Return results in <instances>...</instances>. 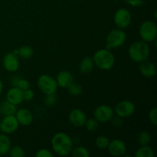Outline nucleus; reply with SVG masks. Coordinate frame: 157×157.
Segmentation results:
<instances>
[{
    "label": "nucleus",
    "mask_w": 157,
    "mask_h": 157,
    "mask_svg": "<svg viewBox=\"0 0 157 157\" xmlns=\"http://www.w3.org/2000/svg\"><path fill=\"white\" fill-rule=\"evenodd\" d=\"M6 101L14 105H19L24 101L23 91L17 87H12L6 94Z\"/></svg>",
    "instance_id": "15"
},
{
    "label": "nucleus",
    "mask_w": 157,
    "mask_h": 157,
    "mask_svg": "<svg viewBox=\"0 0 157 157\" xmlns=\"http://www.w3.org/2000/svg\"><path fill=\"white\" fill-rule=\"evenodd\" d=\"M8 154L12 157H23L25 156L24 149L20 147V146L11 147Z\"/></svg>",
    "instance_id": "27"
},
{
    "label": "nucleus",
    "mask_w": 157,
    "mask_h": 157,
    "mask_svg": "<svg viewBox=\"0 0 157 157\" xmlns=\"http://www.w3.org/2000/svg\"><path fill=\"white\" fill-rule=\"evenodd\" d=\"M92 58L94 62V65L101 70H110L114 66V55L107 48H102L97 51Z\"/></svg>",
    "instance_id": "3"
},
{
    "label": "nucleus",
    "mask_w": 157,
    "mask_h": 157,
    "mask_svg": "<svg viewBox=\"0 0 157 157\" xmlns=\"http://www.w3.org/2000/svg\"><path fill=\"white\" fill-rule=\"evenodd\" d=\"M34 98H35V92H34L33 90L29 88L23 90V98H24V101H32Z\"/></svg>",
    "instance_id": "32"
},
{
    "label": "nucleus",
    "mask_w": 157,
    "mask_h": 157,
    "mask_svg": "<svg viewBox=\"0 0 157 157\" xmlns=\"http://www.w3.org/2000/svg\"><path fill=\"white\" fill-rule=\"evenodd\" d=\"M16 87L23 91V90H26V89L30 88V83H29V81L28 80L21 78Z\"/></svg>",
    "instance_id": "31"
},
{
    "label": "nucleus",
    "mask_w": 157,
    "mask_h": 157,
    "mask_svg": "<svg viewBox=\"0 0 157 157\" xmlns=\"http://www.w3.org/2000/svg\"><path fill=\"white\" fill-rule=\"evenodd\" d=\"M12 147V142L7 134L0 133V156H5L9 153Z\"/></svg>",
    "instance_id": "19"
},
{
    "label": "nucleus",
    "mask_w": 157,
    "mask_h": 157,
    "mask_svg": "<svg viewBox=\"0 0 157 157\" xmlns=\"http://www.w3.org/2000/svg\"><path fill=\"white\" fill-rule=\"evenodd\" d=\"M136 157H154V151L150 145L140 146L135 153Z\"/></svg>",
    "instance_id": "21"
},
{
    "label": "nucleus",
    "mask_w": 157,
    "mask_h": 157,
    "mask_svg": "<svg viewBox=\"0 0 157 157\" xmlns=\"http://www.w3.org/2000/svg\"><path fill=\"white\" fill-rule=\"evenodd\" d=\"M35 156H37V157H52L53 156V153H52L50 150H47V149H41V150H39L37 151V153H35Z\"/></svg>",
    "instance_id": "33"
},
{
    "label": "nucleus",
    "mask_w": 157,
    "mask_h": 157,
    "mask_svg": "<svg viewBox=\"0 0 157 157\" xmlns=\"http://www.w3.org/2000/svg\"><path fill=\"white\" fill-rule=\"evenodd\" d=\"M39 90L45 95L55 94L58 90V84L53 77L48 75H42L39 76L37 81Z\"/></svg>",
    "instance_id": "6"
},
{
    "label": "nucleus",
    "mask_w": 157,
    "mask_h": 157,
    "mask_svg": "<svg viewBox=\"0 0 157 157\" xmlns=\"http://www.w3.org/2000/svg\"><path fill=\"white\" fill-rule=\"evenodd\" d=\"M132 16L129 10L125 8H121L115 12L113 22L118 29H127L131 23Z\"/></svg>",
    "instance_id": "9"
},
{
    "label": "nucleus",
    "mask_w": 157,
    "mask_h": 157,
    "mask_svg": "<svg viewBox=\"0 0 157 157\" xmlns=\"http://www.w3.org/2000/svg\"><path fill=\"white\" fill-rule=\"evenodd\" d=\"M17 106L11 104L10 102L6 100L0 104V113L2 116L7 115H15L17 111Z\"/></svg>",
    "instance_id": "20"
},
{
    "label": "nucleus",
    "mask_w": 157,
    "mask_h": 157,
    "mask_svg": "<svg viewBox=\"0 0 157 157\" xmlns=\"http://www.w3.org/2000/svg\"><path fill=\"white\" fill-rule=\"evenodd\" d=\"M139 71L141 75L147 78H151L156 75V65L153 62L147 61H143L139 66Z\"/></svg>",
    "instance_id": "17"
},
{
    "label": "nucleus",
    "mask_w": 157,
    "mask_h": 157,
    "mask_svg": "<svg viewBox=\"0 0 157 157\" xmlns=\"http://www.w3.org/2000/svg\"><path fill=\"white\" fill-rule=\"evenodd\" d=\"M139 33L142 41L147 43L153 42L157 38V25L152 20L143 21L139 29Z\"/></svg>",
    "instance_id": "5"
},
{
    "label": "nucleus",
    "mask_w": 157,
    "mask_h": 157,
    "mask_svg": "<svg viewBox=\"0 0 157 157\" xmlns=\"http://www.w3.org/2000/svg\"><path fill=\"white\" fill-rule=\"evenodd\" d=\"M2 65L5 70L8 72H15L19 68V60L17 55H14L12 52L6 54L2 59Z\"/></svg>",
    "instance_id": "12"
},
{
    "label": "nucleus",
    "mask_w": 157,
    "mask_h": 157,
    "mask_svg": "<svg viewBox=\"0 0 157 157\" xmlns=\"http://www.w3.org/2000/svg\"><path fill=\"white\" fill-rule=\"evenodd\" d=\"M149 120H150V123L153 124V125H156L157 124V109L156 107H153L150 110L148 114Z\"/></svg>",
    "instance_id": "30"
},
{
    "label": "nucleus",
    "mask_w": 157,
    "mask_h": 157,
    "mask_svg": "<svg viewBox=\"0 0 157 157\" xmlns=\"http://www.w3.org/2000/svg\"><path fill=\"white\" fill-rule=\"evenodd\" d=\"M94 62L90 57H85L79 64V70L83 74H90L94 68Z\"/></svg>",
    "instance_id": "18"
},
{
    "label": "nucleus",
    "mask_w": 157,
    "mask_h": 157,
    "mask_svg": "<svg viewBox=\"0 0 157 157\" xmlns=\"http://www.w3.org/2000/svg\"><path fill=\"white\" fill-rule=\"evenodd\" d=\"M152 140V136L148 131H141L137 136V141L140 146L149 145Z\"/></svg>",
    "instance_id": "24"
},
{
    "label": "nucleus",
    "mask_w": 157,
    "mask_h": 157,
    "mask_svg": "<svg viewBox=\"0 0 157 157\" xmlns=\"http://www.w3.org/2000/svg\"><path fill=\"white\" fill-rule=\"evenodd\" d=\"M136 107L131 101L124 100L116 105L114 108V113L121 118H127L134 113Z\"/></svg>",
    "instance_id": "10"
},
{
    "label": "nucleus",
    "mask_w": 157,
    "mask_h": 157,
    "mask_svg": "<svg viewBox=\"0 0 157 157\" xmlns=\"http://www.w3.org/2000/svg\"><path fill=\"white\" fill-rule=\"evenodd\" d=\"M110 121H111L112 124H113L115 127H121L123 124L122 118L119 117L117 116V117H113Z\"/></svg>",
    "instance_id": "34"
},
{
    "label": "nucleus",
    "mask_w": 157,
    "mask_h": 157,
    "mask_svg": "<svg viewBox=\"0 0 157 157\" xmlns=\"http://www.w3.org/2000/svg\"><path fill=\"white\" fill-rule=\"evenodd\" d=\"M129 57L133 61L141 63L148 60L150 56V47L148 43L144 41H136L130 44L128 49Z\"/></svg>",
    "instance_id": "2"
},
{
    "label": "nucleus",
    "mask_w": 157,
    "mask_h": 157,
    "mask_svg": "<svg viewBox=\"0 0 157 157\" xmlns=\"http://www.w3.org/2000/svg\"><path fill=\"white\" fill-rule=\"evenodd\" d=\"M67 89L68 93L72 96H80L83 93V87L75 81L71 85H69Z\"/></svg>",
    "instance_id": "26"
},
{
    "label": "nucleus",
    "mask_w": 157,
    "mask_h": 157,
    "mask_svg": "<svg viewBox=\"0 0 157 157\" xmlns=\"http://www.w3.org/2000/svg\"><path fill=\"white\" fill-rule=\"evenodd\" d=\"M52 150L61 156H67L71 154L74 147L73 140L69 135L64 132L56 133L52 139Z\"/></svg>",
    "instance_id": "1"
},
{
    "label": "nucleus",
    "mask_w": 157,
    "mask_h": 157,
    "mask_svg": "<svg viewBox=\"0 0 157 157\" xmlns=\"http://www.w3.org/2000/svg\"><path fill=\"white\" fill-rule=\"evenodd\" d=\"M57 102V97L55 94H47L44 98V104L48 107H52L55 105Z\"/></svg>",
    "instance_id": "29"
},
{
    "label": "nucleus",
    "mask_w": 157,
    "mask_h": 157,
    "mask_svg": "<svg viewBox=\"0 0 157 157\" xmlns=\"http://www.w3.org/2000/svg\"><path fill=\"white\" fill-rule=\"evenodd\" d=\"M15 116L19 125L23 126V127H28V126L31 125L33 122V114L28 109L21 108L19 110H17Z\"/></svg>",
    "instance_id": "14"
},
{
    "label": "nucleus",
    "mask_w": 157,
    "mask_h": 157,
    "mask_svg": "<svg viewBox=\"0 0 157 157\" xmlns=\"http://www.w3.org/2000/svg\"><path fill=\"white\" fill-rule=\"evenodd\" d=\"M58 87L61 88H67L69 85L75 81L74 76L68 71H61L57 75L55 78Z\"/></svg>",
    "instance_id": "16"
},
{
    "label": "nucleus",
    "mask_w": 157,
    "mask_h": 157,
    "mask_svg": "<svg viewBox=\"0 0 157 157\" xmlns=\"http://www.w3.org/2000/svg\"><path fill=\"white\" fill-rule=\"evenodd\" d=\"M84 126L88 131L93 132L98 130V127H99V122L94 117L89 118V119L87 118Z\"/></svg>",
    "instance_id": "28"
},
{
    "label": "nucleus",
    "mask_w": 157,
    "mask_h": 157,
    "mask_svg": "<svg viewBox=\"0 0 157 157\" xmlns=\"http://www.w3.org/2000/svg\"><path fill=\"white\" fill-rule=\"evenodd\" d=\"M114 117V110L110 106L106 104H101L94 111V117L99 123L105 124L110 122Z\"/></svg>",
    "instance_id": "7"
},
{
    "label": "nucleus",
    "mask_w": 157,
    "mask_h": 157,
    "mask_svg": "<svg viewBox=\"0 0 157 157\" xmlns=\"http://www.w3.org/2000/svg\"><path fill=\"white\" fill-rule=\"evenodd\" d=\"M20 78H21L19 76H18V75H15V76L12 77V79H11V84H12V87H16Z\"/></svg>",
    "instance_id": "35"
},
{
    "label": "nucleus",
    "mask_w": 157,
    "mask_h": 157,
    "mask_svg": "<svg viewBox=\"0 0 157 157\" xmlns=\"http://www.w3.org/2000/svg\"><path fill=\"white\" fill-rule=\"evenodd\" d=\"M3 88H4V85H3L2 81V79L0 78V95H1L2 93Z\"/></svg>",
    "instance_id": "36"
},
{
    "label": "nucleus",
    "mask_w": 157,
    "mask_h": 157,
    "mask_svg": "<svg viewBox=\"0 0 157 157\" xmlns=\"http://www.w3.org/2000/svg\"><path fill=\"white\" fill-rule=\"evenodd\" d=\"M107 150L111 156H124L127 153V145L121 140L115 139L110 141Z\"/></svg>",
    "instance_id": "11"
},
{
    "label": "nucleus",
    "mask_w": 157,
    "mask_h": 157,
    "mask_svg": "<svg viewBox=\"0 0 157 157\" xmlns=\"http://www.w3.org/2000/svg\"><path fill=\"white\" fill-rule=\"evenodd\" d=\"M127 40V35L123 29H114L106 37V48L111 50L121 47Z\"/></svg>",
    "instance_id": "4"
},
{
    "label": "nucleus",
    "mask_w": 157,
    "mask_h": 157,
    "mask_svg": "<svg viewBox=\"0 0 157 157\" xmlns=\"http://www.w3.org/2000/svg\"><path fill=\"white\" fill-rule=\"evenodd\" d=\"M19 126L15 115L3 116L0 121V131L5 134H12L18 130Z\"/></svg>",
    "instance_id": "8"
},
{
    "label": "nucleus",
    "mask_w": 157,
    "mask_h": 157,
    "mask_svg": "<svg viewBox=\"0 0 157 157\" xmlns=\"http://www.w3.org/2000/svg\"><path fill=\"white\" fill-rule=\"evenodd\" d=\"M71 154L74 157H88L90 156V152L86 147H73Z\"/></svg>",
    "instance_id": "23"
},
{
    "label": "nucleus",
    "mask_w": 157,
    "mask_h": 157,
    "mask_svg": "<svg viewBox=\"0 0 157 157\" xmlns=\"http://www.w3.org/2000/svg\"><path fill=\"white\" fill-rule=\"evenodd\" d=\"M110 139L106 136H99L95 140V145L100 150H107L110 144Z\"/></svg>",
    "instance_id": "25"
},
{
    "label": "nucleus",
    "mask_w": 157,
    "mask_h": 157,
    "mask_svg": "<svg viewBox=\"0 0 157 157\" xmlns=\"http://www.w3.org/2000/svg\"><path fill=\"white\" fill-rule=\"evenodd\" d=\"M69 122L76 127H84L87 116L82 110L79 108H75L70 112L68 116Z\"/></svg>",
    "instance_id": "13"
},
{
    "label": "nucleus",
    "mask_w": 157,
    "mask_h": 157,
    "mask_svg": "<svg viewBox=\"0 0 157 157\" xmlns=\"http://www.w3.org/2000/svg\"><path fill=\"white\" fill-rule=\"evenodd\" d=\"M17 50H18L17 56L23 58V59H29V58H32L34 55V49L31 46H21L20 48H17Z\"/></svg>",
    "instance_id": "22"
}]
</instances>
